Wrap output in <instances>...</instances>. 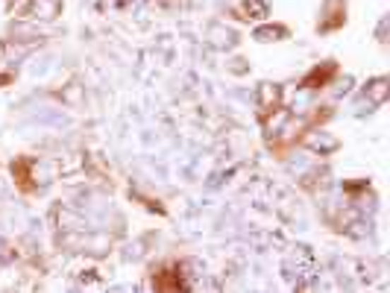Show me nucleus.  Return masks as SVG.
Listing matches in <instances>:
<instances>
[{"mask_svg":"<svg viewBox=\"0 0 390 293\" xmlns=\"http://www.w3.org/2000/svg\"><path fill=\"white\" fill-rule=\"evenodd\" d=\"M364 97H367V103H370V106H382V103L387 100V97H390V83L384 80V76H379V80H370Z\"/></svg>","mask_w":390,"mask_h":293,"instance_id":"2","label":"nucleus"},{"mask_svg":"<svg viewBox=\"0 0 390 293\" xmlns=\"http://www.w3.org/2000/svg\"><path fill=\"white\" fill-rule=\"evenodd\" d=\"M279 35H285L282 27H259L256 32H252V38H256V42H276Z\"/></svg>","mask_w":390,"mask_h":293,"instance_id":"6","label":"nucleus"},{"mask_svg":"<svg viewBox=\"0 0 390 293\" xmlns=\"http://www.w3.org/2000/svg\"><path fill=\"white\" fill-rule=\"evenodd\" d=\"M59 15V0H32L30 4V18L35 21H53Z\"/></svg>","mask_w":390,"mask_h":293,"instance_id":"3","label":"nucleus"},{"mask_svg":"<svg viewBox=\"0 0 390 293\" xmlns=\"http://www.w3.org/2000/svg\"><path fill=\"white\" fill-rule=\"evenodd\" d=\"M244 9H247L249 15H256V18H264V15H267V0H247Z\"/></svg>","mask_w":390,"mask_h":293,"instance_id":"7","label":"nucleus"},{"mask_svg":"<svg viewBox=\"0 0 390 293\" xmlns=\"http://www.w3.org/2000/svg\"><path fill=\"white\" fill-rule=\"evenodd\" d=\"M0 193H4V185H0Z\"/></svg>","mask_w":390,"mask_h":293,"instance_id":"8","label":"nucleus"},{"mask_svg":"<svg viewBox=\"0 0 390 293\" xmlns=\"http://www.w3.org/2000/svg\"><path fill=\"white\" fill-rule=\"evenodd\" d=\"M305 144H308L311 150H317V153H331V150H338V138H331L329 132H311L308 138H305Z\"/></svg>","mask_w":390,"mask_h":293,"instance_id":"4","label":"nucleus"},{"mask_svg":"<svg viewBox=\"0 0 390 293\" xmlns=\"http://www.w3.org/2000/svg\"><path fill=\"white\" fill-rule=\"evenodd\" d=\"M276 100H279V85L264 83V85L259 88V103H261V106H273Z\"/></svg>","mask_w":390,"mask_h":293,"instance_id":"5","label":"nucleus"},{"mask_svg":"<svg viewBox=\"0 0 390 293\" xmlns=\"http://www.w3.org/2000/svg\"><path fill=\"white\" fill-rule=\"evenodd\" d=\"M206 42L214 50H232V47L238 44V32L232 30V27H226V24H220V21H214L208 27V32H206Z\"/></svg>","mask_w":390,"mask_h":293,"instance_id":"1","label":"nucleus"}]
</instances>
